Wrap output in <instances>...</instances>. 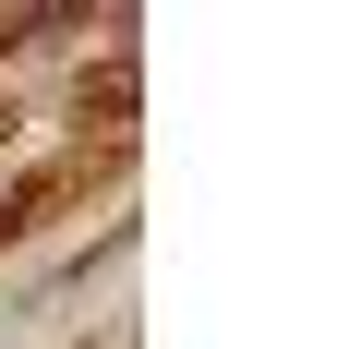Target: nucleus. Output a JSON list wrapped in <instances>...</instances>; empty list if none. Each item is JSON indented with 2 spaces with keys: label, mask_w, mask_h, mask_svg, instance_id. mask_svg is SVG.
Returning a JSON list of instances; mask_svg holds the SVG:
<instances>
[{
  "label": "nucleus",
  "mask_w": 361,
  "mask_h": 349,
  "mask_svg": "<svg viewBox=\"0 0 361 349\" xmlns=\"http://www.w3.org/2000/svg\"><path fill=\"white\" fill-rule=\"evenodd\" d=\"M0 133H13V109H0Z\"/></svg>",
  "instance_id": "1"
}]
</instances>
